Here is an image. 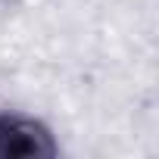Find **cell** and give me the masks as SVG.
Masks as SVG:
<instances>
[{"label": "cell", "mask_w": 159, "mask_h": 159, "mask_svg": "<svg viewBox=\"0 0 159 159\" xmlns=\"http://www.w3.org/2000/svg\"><path fill=\"white\" fill-rule=\"evenodd\" d=\"M59 147L44 122L0 112V159H53Z\"/></svg>", "instance_id": "1"}]
</instances>
